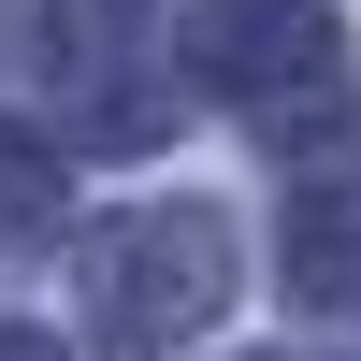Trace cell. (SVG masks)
Returning <instances> with one entry per match:
<instances>
[{"instance_id": "obj_5", "label": "cell", "mask_w": 361, "mask_h": 361, "mask_svg": "<svg viewBox=\"0 0 361 361\" xmlns=\"http://www.w3.org/2000/svg\"><path fill=\"white\" fill-rule=\"evenodd\" d=\"M29 231H58V145L0 116V246H29Z\"/></svg>"}, {"instance_id": "obj_7", "label": "cell", "mask_w": 361, "mask_h": 361, "mask_svg": "<svg viewBox=\"0 0 361 361\" xmlns=\"http://www.w3.org/2000/svg\"><path fill=\"white\" fill-rule=\"evenodd\" d=\"M260 361H304V347H260Z\"/></svg>"}, {"instance_id": "obj_2", "label": "cell", "mask_w": 361, "mask_h": 361, "mask_svg": "<svg viewBox=\"0 0 361 361\" xmlns=\"http://www.w3.org/2000/svg\"><path fill=\"white\" fill-rule=\"evenodd\" d=\"M318 73H333V15L318 0H188V87H217V102H318ZM260 116V130H275Z\"/></svg>"}, {"instance_id": "obj_3", "label": "cell", "mask_w": 361, "mask_h": 361, "mask_svg": "<svg viewBox=\"0 0 361 361\" xmlns=\"http://www.w3.org/2000/svg\"><path fill=\"white\" fill-rule=\"evenodd\" d=\"M130 15H145V0H58V58L102 87V116H87L102 145H159V130H173L159 87H130Z\"/></svg>"}, {"instance_id": "obj_1", "label": "cell", "mask_w": 361, "mask_h": 361, "mask_svg": "<svg viewBox=\"0 0 361 361\" xmlns=\"http://www.w3.org/2000/svg\"><path fill=\"white\" fill-rule=\"evenodd\" d=\"M231 217L217 202H130V217H102L87 231V260H73V289H87V333H102L116 361H159V347H188L202 318L231 304Z\"/></svg>"}, {"instance_id": "obj_4", "label": "cell", "mask_w": 361, "mask_h": 361, "mask_svg": "<svg viewBox=\"0 0 361 361\" xmlns=\"http://www.w3.org/2000/svg\"><path fill=\"white\" fill-rule=\"evenodd\" d=\"M289 289H318V304L361 289V188H333V202L304 188V217H289Z\"/></svg>"}, {"instance_id": "obj_6", "label": "cell", "mask_w": 361, "mask_h": 361, "mask_svg": "<svg viewBox=\"0 0 361 361\" xmlns=\"http://www.w3.org/2000/svg\"><path fill=\"white\" fill-rule=\"evenodd\" d=\"M0 361H58V347H44V333H15V318H0Z\"/></svg>"}]
</instances>
